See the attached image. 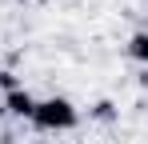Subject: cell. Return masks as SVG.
<instances>
[{
  "mask_svg": "<svg viewBox=\"0 0 148 144\" xmlns=\"http://www.w3.org/2000/svg\"><path fill=\"white\" fill-rule=\"evenodd\" d=\"M76 120H80V112L72 108V100H64V96L36 100V108H32V124L44 128V132H68V128H76Z\"/></svg>",
  "mask_w": 148,
  "mask_h": 144,
  "instance_id": "6da1fadb",
  "label": "cell"
},
{
  "mask_svg": "<svg viewBox=\"0 0 148 144\" xmlns=\"http://www.w3.org/2000/svg\"><path fill=\"white\" fill-rule=\"evenodd\" d=\"M32 108H36V100H32L24 88H12V92L4 96V112H12V116H24V120H32Z\"/></svg>",
  "mask_w": 148,
  "mask_h": 144,
  "instance_id": "7a4b0ae2",
  "label": "cell"
},
{
  "mask_svg": "<svg viewBox=\"0 0 148 144\" xmlns=\"http://www.w3.org/2000/svg\"><path fill=\"white\" fill-rule=\"evenodd\" d=\"M128 56L140 60V64H148V32H136V36L128 40Z\"/></svg>",
  "mask_w": 148,
  "mask_h": 144,
  "instance_id": "3957f363",
  "label": "cell"
},
{
  "mask_svg": "<svg viewBox=\"0 0 148 144\" xmlns=\"http://www.w3.org/2000/svg\"><path fill=\"white\" fill-rule=\"evenodd\" d=\"M0 116H4V96H0Z\"/></svg>",
  "mask_w": 148,
  "mask_h": 144,
  "instance_id": "277c9868",
  "label": "cell"
}]
</instances>
